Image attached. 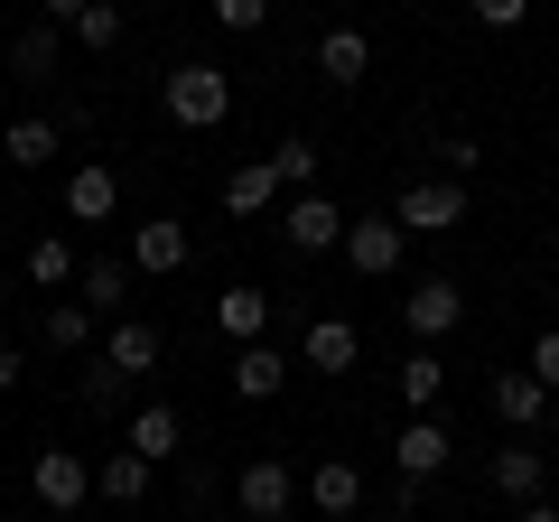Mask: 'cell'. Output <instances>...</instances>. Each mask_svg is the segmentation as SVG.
Segmentation results:
<instances>
[{"instance_id": "6da1fadb", "label": "cell", "mask_w": 559, "mask_h": 522, "mask_svg": "<svg viewBox=\"0 0 559 522\" xmlns=\"http://www.w3.org/2000/svg\"><path fill=\"white\" fill-rule=\"evenodd\" d=\"M159 103H168L178 131H224V121H234V75L205 66V57H187V66H168V75H159Z\"/></svg>"}, {"instance_id": "7a4b0ae2", "label": "cell", "mask_w": 559, "mask_h": 522, "mask_svg": "<svg viewBox=\"0 0 559 522\" xmlns=\"http://www.w3.org/2000/svg\"><path fill=\"white\" fill-rule=\"evenodd\" d=\"M392 224H401V234H457V224H466V178H448V168H439V178H411L392 197Z\"/></svg>"}, {"instance_id": "3957f363", "label": "cell", "mask_w": 559, "mask_h": 522, "mask_svg": "<svg viewBox=\"0 0 559 522\" xmlns=\"http://www.w3.org/2000/svg\"><path fill=\"white\" fill-rule=\"evenodd\" d=\"M28 485H38V503L66 522V513L94 503V458H84V448H38V458H28Z\"/></svg>"}, {"instance_id": "277c9868", "label": "cell", "mask_w": 559, "mask_h": 522, "mask_svg": "<svg viewBox=\"0 0 559 522\" xmlns=\"http://www.w3.org/2000/svg\"><path fill=\"white\" fill-rule=\"evenodd\" d=\"M401 327H411V345H448L466 327V289L448 281V271H429V281L401 299Z\"/></svg>"}, {"instance_id": "5b68a950", "label": "cell", "mask_w": 559, "mask_h": 522, "mask_svg": "<svg viewBox=\"0 0 559 522\" xmlns=\"http://www.w3.org/2000/svg\"><path fill=\"white\" fill-rule=\"evenodd\" d=\"M345 224H355V215H345L336 197H318V187H299V197L280 205V242H289V252H336Z\"/></svg>"}, {"instance_id": "8992f818", "label": "cell", "mask_w": 559, "mask_h": 522, "mask_svg": "<svg viewBox=\"0 0 559 522\" xmlns=\"http://www.w3.org/2000/svg\"><path fill=\"white\" fill-rule=\"evenodd\" d=\"M336 252H345V271H355V281H392V271H401V252H411V234H401L392 215H355Z\"/></svg>"}, {"instance_id": "52a82bcc", "label": "cell", "mask_w": 559, "mask_h": 522, "mask_svg": "<svg viewBox=\"0 0 559 522\" xmlns=\"http://www.w3.org/2000/svg\"><path fill=\"white\" fill-rule=\"evenodd\" d=\"M234 503H242V522H280L289 503H299V476L280 458H242V476H234Z\"/></svg>"}, {"instance_id": "ba28073f", "label": "cell", "mask_w": 559, "mask_h": 522, "mask_svg": "<svg viewBox=\"0 0 559 522\" xmlns=\"http://www.w3.org/2000/svg\"><path fill=\"white\" fill-rule=\"evenodd\" d=\"M448 448H457V439H448V420H439V411L401 420V439H392V466H401V485H429V476L448 466Z\"/></svg>"}, {"instance_id": "9c48e42d", "label": "cell", "mask_w": 559, "mask_h": 522, "mask_svg": "<svg viewBox=\"0 0 559 522\" xmlns=\"http://www.w3.org/2000/svg\"><path fill=\"white\" fill-rule=\"evenodd\" d=\"M364 495H373V485H364V466H355V458H318V466H308V503H318L326 522H355V513H364Z\"/></svg>"}, {"instance_id": "30bf717a", "label": "cell", "mask_w": 559, "mask_h": 522, "mask_svg": "<svg viewBox=\"0 0 559 522\" xmlns=\"http://www.w3.org/2000/svg\"><path fill=\"white\" fill-rule=\"evenodd\" d=\"M121 215V168L112 159H84L66 178V224H112Z\"/></svg>"}, {"instance_id": "8fae6325", "label": "cell", "mask_w": 559, "mask_h": 522, "mask_svg": "<svg viewBox=\"0 0 559 522\" xmlns=\"http://www.w3.org/2000/svg\"><path fill=\"white\" fill-rule=\"evenodd\" d=\"M131 271H150V281L187 271V224H178V215H140V224H131Z\"/></svg>"}, {"instance_id": "7c38bea8", "label": "cell", "mask_w": 559, "mask_h": 522, "mask_svg": "<svg viewBox=\"0 0 559 522\" xmlns=\"http://www.w3.org/2000/svg\"><path fill=\"white\" fill-rule=\"evenodd\" d=\"M392 392H401V411H411V420H419V411H439V402H448V355H439V345H411V355H401V373H392Z\"/></svg>"}, {"instance_id": "4fadbf2b", "label": "cell", "mask_w": 559, "mask_h": 522, "mask_svg": "<svg viewBox=\"0 0 559 522\" xmlns=\"http://www.w3.org/2000/svg\"><path fill=\"white\" fill-rule=\"evenodd\" d=\"M75 299L94 308V318H121V308H131V252H94L75 271Z\"/></svg>"}, {"instance_id": "5bb4252c", "label": "cell", "mask_w": 559, "mask_h": 522, "mask_svg": "<svg viewBox=\"0 0 559 522\" xmlns=\"http://www.w3.org/2000/svg\"><path fill=\"white\" fill-rule=\"evenodd\" d=\"M121 448H131V458H150V466H168V458L187 448V420H178L168 402H140L131 429H121Z\"/></svg>"}, {"instance_id": "9a60e30c", "label": "cell", "mask_w": 559, "mask_h": 522, "mask_svg": "<svg viewBox=\"0 0 559 522\" xmlns=\"http://www.w3.org/2000/svg\"><path fill=\"white\" fill-rule=\"evenodd\" d=\"M485 402H495V429L532 439V429H540V411H550V392H540V382H532V373L513 364V373H495V392H485Z\"/></svg>"}, {"instance_id": "2e32d148", "label": "cell", "mask_w": 559, "mask_h": 522, "mask_svg": "<svg viewBox=\"0 0 559 522\" xmlns=\"http://www.w3.org/2000/svg\"><path fill=\"white\" fill-rule=\"evenodd\" d=\"M103 364H112V373H159V327L150 318H112V336H103Z\"/></svg>"}, {"instance_id": "e0dca14e", "label": "cell", "mask_w": 559, "mask_h": 522, "mask_svg": "<svg viewBox=\"0 0 559 522\" xmlns=\"http://www.w3.org/2000/svg\"><path fill=\"white\" fill-rule=\"evenodd\" d=\"M280 382H289V364H280V345H234V402H280Z\"/></svg>"}, {"instance_id": "ac0fdd59", "label": "cell", "mask_w": 559, "mask_h": 522, "mask_svg": "<svg viewBox=\"0 0 559 522\" xmlns=\"http://www.w3.org/2000/svg\"><path fill=\"white\" fill-rule=\"evenodd\" d=\"M318 75L355 94V84L373 75V38H364V28H326V38H318Z\"/></svg>"}, {"instance_id": "d6986e66", "label": "cell", "mask_w": 559, "mask_h": 522, "mask_svg": "<svg viewBox=\"0 0 559 522\" xmlns=\"http://www.w3.org/2000/svg\"><path fill=\"white\" fill-rule=\"evenodd\" d=\"M485 485H495L503 503H532L540 485H550V458H540V448H495V466H485Z\"/></svg>"}, {"instance_id": "ffe728a7", "label": "cell", "mask_w": 559, "mask_h": 522, "mask_svg": "<svg viewBox=\"0 0 559 522\" xmlns=\"http://www.w3.org/2000/svg\"><path fill=\"white\" fill-rule=\"evenodd\" d=\"M215 327H224V336H234V345H261V336H271V289L234 281V289H224V299H215Z\"/></svg>"}, {"instance_id": "44dd1931", "label": "cell", "mask_w": 559, "mask_h": 522, "mask_svg": "<svg viewBox=\"0 0 559 522\" xmlns=\"http://www.w3.org/2000/svg\"><path fill=\"white\" fill-rule=\"evenodd\" d=\"M308 373H355V355H364V336H355V318H318L308 327Z\"/></svg>"}, {"instance_id": "7402d4cb", "label": "cell", "mask_w": 559, "mask_h": 522, "mask_svg": "<svg viewBox=\"0 0 559 522\" xmlns=\"http://www.w3.org/2000/svg\"><path fill=\"white\" fill-rule=\"evenodd\" d=\"M150 485H159V466L131 458V448H112V458L94 466V495H103V503H150Z\"/></svg>"}, {"instance_id": "603a6c76", "label": "cell", "mask_w": 559, "mask_h": 522, "mask_svg": "<svg viewBox=\"0 0 559 522\" xmlns=\"http://www.w3.org/2000/svg\"><path fill=\"white\" fill-rule=\"evenodd\" d=\"M94 308H84V299H47V318H38V336L47 345H57V355H94Z\"/></svg>"}, {"instance_id": "cb8c5ba5", "label": "cell", "mask_w": 559, "mask_h": 522, "mask_svg": "<svg viewBox=\"0 0 559 522\" xmlns=\"http://www.w3.org/2000/svg\"><path fill=\"white\" fill-rule=\"evenodd\" d=\"M75 271H84V261H75V242H66V234H38V242H28V281H38V289H57V299H66Z\"/></svg>"}, {"instance_id": "d4e9b609", "label": "cell", "mask_w": 559, "mask_h": 522, "mask_svg": "<svg viewBox=\"0 0 559 522\" xmlns=\"http://www.w3.org/2000/svg\"><path fill=\"white\" fill-rule=\"evenodd\" d=\"M271 205H280L271 159H252V168H234V178H224V215H271Z\"/></svg>"}, {"instance_id": "484cf974", "label": "cell", "mask_w": 559, "mask_h": 522, "mask_svg": "<svg viewBox=\"0 0 559 522\" xmlns=\"http://www.w3.org/2000/svg\"><path fill=\"white\" fill-rule=\"evenodd\" d=\"M0 159H10V168H47V159H57V121H38V112L10 121V131H0Z\"/></svg>"}, {"instance_id": "4316f807", "label": "cell", "mask_w": 559, "mask_h": 522, "mask_svg": "<svg viewBox=\"0 0 559 522\" xmlns=\"http://www.w3.org/2000/svg\"><path fill=\"white\" fill-rule=\"evenodd\" d=\"M66 38L94 47V57H112V47H121V0H84V20L66 28Z\"/></svg>"}, {"instance_id": "83f0119b", "label": "cell", "mask_w": 559, "mask_h": 522, "mask_svg": "<svg viewBox=\"0 0 559 522\" xmlns=\"http://www.w3.org/2000/svg\"><path fill=\"white\" fill-rule=\"evenodd\" d=\"M10 75H20V84H47V75H57V28H47V20L10 47Z\"/></svg>"}, {"instance_id": "f1b7e54d", "label": "cell", "mask_w": 559, "mask_h": 522, "mask_svg": "<svg viewBox=\"0 0 559 522\" xmlns=\"http://www.w3.org/2000/svg\"><path fill=\"white\" fill-rule=\"evenodd\" d=\"M271 178L289 187V197H299V187H318V141H280V150H271Z\"/></svg>"}, {"instance_id": "f546056e", "label": "cell", "mask_w": 559, "mask_h": 522, "mask_svg": "<svg viewBox=\"0 0 559 522\" xmlns=\"http://www.w3.org/2000/svg\"><path fill=\"white\" fill-rule=\"evenodd\" d=\"M205 10H215V28H234V38L271 28V0H205Z\"/></svg>"}, {"instance_id": "4dcf8cb0", "label": "cell", "mask_w": 559, "mask_h": 522, "mask_svg": "<svg viewBox=\"0 0 559 522\" xmlns=\"http://www.w3.org/2000/svg\"><path fill=\"white\" fill-rule=\"evenodd\" d=\"M121 392H131V373H112V364L94 355V373H84V411H121Z\"/></svg>"}, {"instance_id": "1f68e13d", "label": "cell", "mask_w": 559, "mask_h": 522, "mask_svg": "<svg viewBox=\"0 0 559 522\" xmlns=\"http://www.w3.org/2000/svg\"><path fill=\"white\" fill-rule=\"evenodd\" d=\"M522 373H532L540 392H559V327H540V336H532V364H522Z\"/></svg>"}, {"instance_id": "d6a6232c", "label": "cell", "mask_w": 559, "mask_h": 522, "mask_svg": "<svg viewBox=\"0 0 559 522\" xmlns=\"http://www.w3.org/2000/svg\"><path fill=\"white\" fill-rule=\"evenodd\" d=\"M466 10H476V28H503V38L532 20V0H466Z\"/></svg>"}, {"instance_id": "836d02e7", "label": "cell", "mask_w": 559, "mask_h": 522, "mask_svg": "<svg viewBox=\"0 0 559 522\" xmlns=\"http://www.w3.org/2000/svg\"><path fill=\"white\" fill-rule=\"evenodd\" d=\"M439 159H448V178H476V168H485V150L466 141V131H448V141H439Z\"/></svg>"}, {"instance_id": "e575fe53", "label": "cell", "mask_w": 559, "mask_h": 522, "mask_svg": "<svg viewBox=\"0 0 559 522\" xmlns=\"http://www.w3.org/2000/svg\"><path fill=\"white\" fill-rule=\"evenodd\" d=\"M411 495H419V485H401V495L382 503V513H364V522H419V513H411Z\"/></svg>"}, {"instance_id": "d590c367", "label": "cell", "mask_w": 559, "mask_h": 522, "mask_svg": "<svg viewBox=\"0 0 559 522\" xmlns=\"http://www.w3.org/2000/svg\"><path fill=\"white\" fill-rule=\"evenodd\" d=\"M28 382V364H20V345H0V392H20Z\"/></svg>"}, {"instance_id": "8d00e7d4", "label": "cell", "mask_w": 559, "mask_h": 522, "mask_svg": "<svg viewBox=\"0 0 559 522\" xmlns=\"http://www.w3.org/2000/svg\"><path fill=\"white\" fill-rule=\"evenodd\" d=\"M513 522H559V503H550V495H532V503H513Z\"/></svg>"}, {"instance_id": "74e56055", "label": "cell", "mask_w": 559, "mask_h": 522, "mask_svg": "<svg viewBox=\"0 0 559 522\" xmlns=\"http://www.w3.org/2000/svg\"><path fill=\"white\" fill-rule=\"evenodd\" d=\"M84 20V0H47V28H75Z\"/></svg>"}, {"instance_id": "f35d334b", "label": "cell", "mask_w": 559, "mask_h": 522, "mask_svg": "<svg viewBox=\"0 0 559 522\" xmlns=\"http://www.w3.org/2000/svg\"><path fill=\"white\" fill-rule=\"evenodd\" d=\"M38 522H57V513H38Z\"/></svg>"}, {"instance_id": "ab89813d", "label": "cell", "mask_w": 559, "mask_h": 522, "mask_svg": "<svg viewBox=\"0 0 559 522\" xmlns=\"http://www.w3.org/2000/svg\"><path fill=\"white\" fill-rule=\"evenodd\" d=\"M0 131H10V121H0Z\"/></svg>"}]
</instances>
